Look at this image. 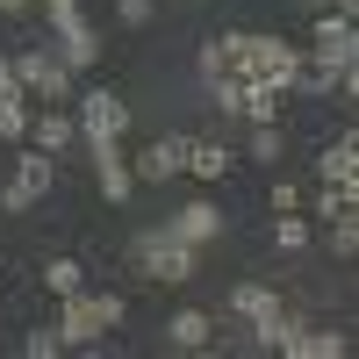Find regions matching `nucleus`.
<instances>
[{
    "label": "nucleus",
    "instance_id": "obj_1",
    "mask_svg": "<svg viewBox=\"0 0 359 359\" xmlns=\"http://www.w3.org/2000/svg\"><path fill=\"white\" fill-rule=\"evenodd\" d=\"M223 43H230V72L266 79V86H280V94H294V79H302V65H309L302 43H287V36H259V29H230Z\"/></svg>",
    "mask_w": 359,
    "mask_h": 359
},
{
    "label": "nucleus",
    "instance_id": "obj_2",
    "mask_svg": "<svg viewBox=\"0 0 359 359\" xmlns=\"http://www.w3.org/2000/svg\"><path fill=\"white\" fill-rule=\"evenodd\" d=\"M57 302H65V309H57V338H65V345H101L115 323L130 316L123 294H94V287H72V294H57Z\"/></svg>",
    "mask_w": 359,
    "mask_h": 359
},
{
    "label": "nucleus",
    "instance_id": "obj_3",
    "mask_svg": "<svg viewBox=\"0 0 359 359\" xmlns=\"http://www.w3.org/2000/svg\"><path fill=\"white\" fill-rule=\"evenodd\" d=\"M230 316L252 331V338H245L252 352H273V345H280V331L294 323V316H287V302H280L266 280H237V287H230Z\"/></svg>",
    "mask_w": 359,
    "mask_h": 359
},
{
    "label": "nucleus",
    "instance_id": "obj_4",
    "mask_svg": "<svg viewBox=\"0 0 359 359\" xmlns=\"http://www.w3.org/2000/svg\"><path fill=\"white\" fill-rule=\"evenodd\" d=\"M8 65H15V86H22L29 101H36V94H43V101H72V94H79V86H72L79 72L65 65V57H57V43H50V36H43L36 50H22V57H8Z\"/></svg>",
    "mask_w": 359,
    "mask_h": 359
},
{
    "label": "nucleus",
    "instance_id": "obj_5",
    "mask_svg": "<svg viewBox=\"0 0 359 359\" xmlns=\"http://www.w3.org/2000/svg\"><path fill=\"white\" fill-rule=\"evenodd\" d=\"M130 259H137V273L144 280H165V287H180V280H194V245H180V237L158 223V230H144L137 245H130Z\"/></svg>",
    "mask_w": 359,
    "mask_h": 359
},
{
    "label": "nucleus",
    "instance_id": "obj_6",
    "mask_svg": "<svg viewBox=\"0 0 359 359\" xmlns=\"http://www.w3.org/2000/svg\"><path fill=\"white\" fill-rule=\"evenodd\" d=\"M43 22H50V43H57V57H65L72 72H86L101 57V36H94V22H86L79 0H43Z\"/></svg>",
    "mask_w": 359,
    "mask_h": 359
},
{
    "label": "nucleus",
    "instance_id": "obj_7",
    "mask_svg": "<svg viewBox=\"0 0 359 359\" xmlns=\"http://www.w3.org/2000/svg\"><path fill=\"white\" fill-rule=\"evenodd\" d=\"M359 57V29H352V15H338V8H323L316 15V29H309V72H323L338 86V72Z\"/></svg>",
    "mask_w": 359,
    "mask_h": 359
},
{
    "label": "nucleus",
    "instance_id": "obj_8",
    "mask_svg": "<svg viewBox=\"0 0 359 359\" xmlns=\"http://www.w3.org/2000/svg\"><path fill=\"white\" fill-rule=\"evenodd\" d=\"M50 187H57L50 151H36V144H29V151H15V180L0 187V208H8V216H29V208H36Z\"/></svg>",
    "mask_w": 359,
    "mask_h": 359
},
{
    "label": "nucleus",
    "instance_id": "obj_9",
    "mask_svg": "<svg viewBox=\"0 0 359 359\" xmlns=\"http://www.w3.org/2000/svg\"><path fill=\"white\" fill-rule=\"evenodd\" d=\"M72 115H79V144L86 137H130V101L94 86V94H72Z\"/></svg>",
    "mask_w": 359,
    "mask_h": 359
},
{
    "label": "nucleus",
    "instance_id": "obj_10",
    "mask_svg": "<svg viewBox=\"0 0 359 359\" xmlns=\"http://www.w3.org/2000/svg\"><path fill=\"white\" fill-rule=\"evenodd\" d=\"M29 144L36 151H72L79 144V115H72V101H43V108H29Z\"/></svg>",
    "mask_w": 359,
    "mask_h": 359
},
{
    "label": "nucleus",
    "instance_id": "obj_11",
    "mask_svg": "<svg viewBox=\"0 0 359 359\" xmlns=\"http://www.w3.org/2000/svg\"><path fill=\"white\" fill-rule=\"evenodd\" d=\"M273 352H287V359H345V352H352V331H316V323L294 316Z\"/></svg>",
    "mask_w": 359,
    "mask_h": 359
},
{
    "label": "nucleus",
    "instance_id": "obj_12",
    "mask_svg": "<svg viewBox=\"0 0 359 359\" xmlns=\"http://www.w3.org/2000/svg\"><path fill=\"white\" fill-rule=\"evenodd\" d=\"M86 151H94V172H101V201H130L137 172L123 158V137H86Z\"/></svg>",
    "mask_w": 359,
    "mask_h": 359
},
{
    "label": "nucleus",
    "instance_id": "obj_13",
    "mask_svg": "<svg viewBox=\"0 0 359 359\" xmlns=\"http://www.w3.org/2000/svg\"><path fill=\"white\" fill-rule=\"evenodd\" d=\"M130 172L151 180V187H158V180H172V172H187V137H151V144L130 158Z\"/></svg>",
    "mask_w": 359,
    "mask_h": 359
},
{
    "label": "nucleus",
    "instance_id": "obj_14",
    "mask_svg": "<svg viewBox=\"0 0 359 359\" xmlns=\"http://www.w3.org/2000/svg\"><path fill=\"white\" fill-rule=\"evenodd\" d=\"M165 230L180 237V245H216V237H223V216H216V201H187V208H172V216H165Z\"/></svg>",
    "mask_w": 359,
    "mask_h": 359
},
{
    "label": "nucleus",
    "instance_id": "obj_15",
    "mask_svg": "<svg viewBox=\"0 0 359 359\" xmlns=\"http://www.w3.org/2000/svg\"><path fill=\"white\" fill-rule=\"evenodd\" d=\"M165 345L172 352H208V345H216V316H208V309H172L165 316Z\"/></svg>",
    "mask_w": 359,
    "mask_h": 359
},
{
    "label": "nucleus",
    "instance_id": "obj_16",
    "mask_svg": "<svg viewBox=\"0 0 359 359\" xmlns=\"http://www.w3.org/2000/svg\"><path fill=\"white\" fill-rule=\"evenodd\" d=\"M187 172L216 187V180L230 172V144H223V137H187Z\"/></svg>",
    "mask_w": 359,
    "mask_h": 359
},
{
    "label": "nucleus",
    "instance_id": "obj_17",
    "mask_svg": "<svg viewBox=\"0 0 359 359\" xmlns=\"http://www.w3.org/2000/svg\"><path fill=\"white\" fill-rule=\"evenodd\" d=\"M316 172H323V180H359V130H345L338 144H323Z\"/></svg>",
    "mask_w": 359,
    "mask_h": 359
},
{
    "label": "nucleus",
    "instance_id": "obj_18",
    "mask_svg": "<svg viewBox=\"0 0 359 359\" xmlns=\"http://www.w3.org/2000/svg\"><path fill=\"white\" fill-rule=\"evenodd\" d=\"M273 245L280 252H309V216L302 208H273Z\"/></svg>",
    "mask_w": 359,
    "mask_h": 359
},
{
    "label": "nucleus",
    "instance_id": "obj_19",
    "mask_svg": "<svg viewBox=\"0 0 359 359\" xmlns=\"http://www.w3.org/2000/svg\"><path fill=\"white\" fill-rule=\"evenodd\" d=\"M280 101H287V94H280V86H266V79L245 86V115H252V123H280Z\"/></svg>",
    "mask_w": 359,
    "mask_h": 359
},
{
    "label": "nucleus",
    "instance_id": "obj_20",
    "mask_svg": "<svg viewBox=\"0 0 359 359\" xmlns=\"http://www.w3.org/2000/svg\"><path fill=\"white\" fill-rule=\"evenodd\" d=\"M29 137V94H8L0 101V144H22Z\"/></svg>",
    "mask_w": 359,
    "mask_h": 359
},
{
    "label": "nucleus",
    "instance_id": "obj_21",
    "mask_svg": "<svg viewBox=\"0 0 359 359\" xmlns=\"http://www.w3.org/2000/svg\"><path fill=\"white\" fill-rule=\"evenodd\" d=\"M43 287H50V294L86 287V266H79V259H50V266H43Z\"/></svg>",
    "mask_w": 359,
    "mask_h": 359
},
{
    "label": "nucleus",
    "instance_id": "obj_22",
    "mask_svg": "<svg viewBox=\"0 0 359 359\" xmlns=\"http://www.w3.org/2000/svg\"><path fill=\"white\" fill-rule=\"evenodd\" d=\"M22 352H29V359H57V352H65V338H57V323H36V331L22 338Z\"/></svg>",
    "mask_w": 359,
    "mask_h": 359
},
{
    "label": "nucleus",
    "instance_id": "obj_23",
    "mask_svg": "<svg viewBox=\"0 0 359 359\" xmlns=\"http://www.w3.org/2000/svg\"><path fill=\"white\" fill-rule=\"evenodd\" d=\"M252 158L280 165V123H252Z\"/></svg>",
    "mask_w": 359,
    "mask_h": 359
},
{
    "label": "nucleus",
    "instance_id": "obj_24",
    "mask_svg": "<svg viewBox=\"0 0 359 359\" xmlns=\"http://www.w3.org/2000/svg\"><path fill=\"white\" fill-rule=\"evenodd\" d=\"M151 15H158V0H115V22L123 29H151Z\"/></svg>",
    "mask_w": 359,
    "mask_h": 359
},
{
    "label": "nucleus",
    "instance_id": "obj_25",
    "mask_svg": "<svg viewBox=\"0 0 359 359\" xmlns=\"http://www.w3.org/2000/svg\"><path fill=\"white\" fill-rule=\"evenodd\" d=\"M273 208H302V187H294V180H273Z\"/></svg>",
    "mask_w": 359,
    "mask_h": 359
},
{
    "label": "nucleus",
    "instance_id": "obj_26",
    "mask_svg": "<svg viewBox=\"0 0 359 359\" xmlns=\"http://www.w3.org/2000/svg\"><path fill=\"white\" fill-rule=\"evenodd\" d=\"M8 94H22V86H15V65L0 57V101H8Z\"/></svg>",
    "mask_w": 359,
    "mask_h": 359
},
{
    "label": "nucleus",
    "instance_id": "obj_27",
    "mask_svg": "<svg viewBox=\"0 0 359 359\" xmlns=\"http://www.w3.org/2000/svg\"><path fill=\"white\" fill-rule=\"evenodd\" d=\"M29 8H36V0H0V15H29Z\"/></svg>",
    "mask_w": 359,
    "mask_h": 359
},
{
    "label": "nucleus",
    "instance_id": "obj_28",
    "mask_svg": "<svg viewBox=\"0 0 359 359\" xmlns=\"http://www.w3.org/2000/svg\"><path fill=\"white\" fill-rule=\"evenodd\" d=\"M331 8H338V15H359V0H331Z\"/></svg>",
    "mask_w": 359,
    "mask_h": 359
}]
</instances>
